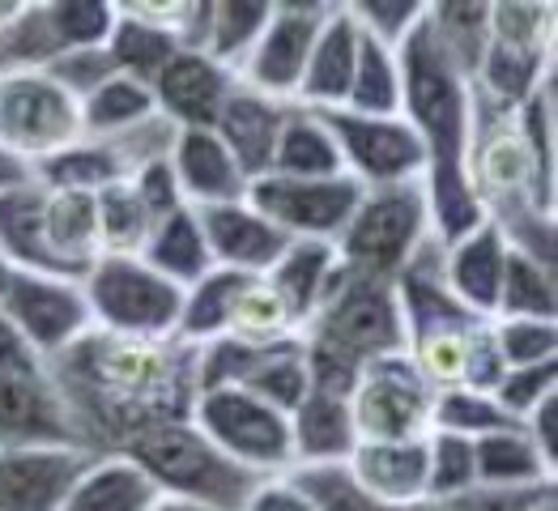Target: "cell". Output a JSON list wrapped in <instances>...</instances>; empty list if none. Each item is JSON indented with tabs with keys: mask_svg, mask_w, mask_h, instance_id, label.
I'll list each match as a JSON object with an SVG mask.
<instances>
[{
	"mask_svg": "<svg viewBox=\"0 0 558 511\" xmlns=\"http://www.w3.org/2000/svg\"><path fill=\"white\" fill-rule=\"evenodd\" d=\"M486 325V320H482ZM444 328V332H426L405 341V358L414 363V372L435 388V392H448V388H465L469 372V354H473V341H477V328Z\"/></svg>",
	"mask_w": 558,
	"mask_h": 511,
	"instance_id": "ab89813d",
	"label": "cell"
},
{
	"mask_svg": "<svg viewBox=\"0 0 558 511\" xmlns=\"http://www.w3.org/2000/svg\"><path fill=\"white\" fill-rule=\"evenodd\" d=\"M60 56L51 39L44 0H22L17 13L0 26V73H39Z\"/></svg>",
	"mask_w": 558,
	"mask_h": 511,
	"instance_id": "b9f144b4",
	"label": "cell"
},
{
	"mask_svg": "<svg viewBox=\"0 0 558 511\" xmlns=\"http://www.w3.org/2000/svg\"><path fill=\"white\" fill-rule=\"evenodd\" d=\"M274 0H184L180 13V47L205 51L214 64L239 77L252 47L269 22Z\"/></svg>",
	"mask_w": 558,
	"mask_h": 511,
	"instance_id": "2e32d148",
	"label": "cell"
},
{
	"mask_svg": "<svg viewBox=\"0 0 558 511\" xmlns=\"http://www.w3.org/2000/svg\"><path fill=\"white\" fill-rule=\"evenodd\" d=\"M129 187L137 192L141 205H145L154 218H167V214H175V209L184 205L180 184H175V171H171L167 158H158V162H149V167L133 171V175H129Z\"/></svg>",
	"mask_w": 558,
	"mask_h": 511,
	"instance_id": "11a10c76",
	"label": "cell"
},
{
	"mask_svg": "<svg viewBox=\"0 0 558 511\" xmlns=\"http://www.w3.org/2000/svg\"><path fill=\"white\" fill-rule=\"evenodd\" d=\"M430 243L426 192L422 184L363 187L345 231L337 234V256L350 273L372 281H397V273Z\"/></svg>",
	"mask_w": 558,
	"mask_h": 511,
	"instance_id": "277c9868",
	"label": "cell"
},
{
	"mask_svg": "<svg viewBox=\"0 0 558 511\" xmlns=\"http://www.w3.org/2000/svg\"><path fill=\"white\" fill-rule=\"evenodd\" d=\"M180 13L184 0H116V26L107 35L111 69L149 86L180 51Z\"/></svg>",
	"mask_w": 558,
	"mask_h": 511,
	"instance_id": "4fadbf2b",
	"label": "cell"
},
{
	"mask_svg": "<svg viewBox=\"0 0 558 511\" xmlns=\"http://www.w3.org/2000/svg\"><path fill=\"white\" fill-rule=\"evenodd\" d=\"M44 239L56 269L64 278H86V269L102 256L98 252V214H94L90 192L44 187Z\"/></svg>",
	"mask_w": 558,
	"mask_h": 511,
	"instance_id": "484cf974",
	"label": "cell"
},
{
	"mask_svg": "<svg viewBox=\"0 0 558 511\" xmlns=\"http://www.w3.org/2000/svg\"><path fill=\"white\" fill-rule=\"evenodd\" d=\"M303 345L320 350L345 367H367L375 358L405 354V325L397 307L392 281H372L359 273H341L320 312L303 328Z\"/></svg>",
	"mask_w": 558,
	"mask_h": 511,
	"instance_id": "3957f363",
	"label": "cell"
},
{
	"mask_svg": "<svg viewBox=\"0 0 558 511\" xmlns=\"http://www.w3.org/2000/svg\"><path fill=\"white\" fill-rule=\"evenodd\" d=\"M294 482L303 486V495L316 503V511H439L435 503H414V508H384L367 499L345 465H312V469H290Z\"/></svg>",
	"mask_w": 558,
	"mask_h": 511,
	"instance_id": "c3c4849f",
	"label": "cell"
},
{
	"mask_svg": "<svg viewBox=\"0 0 558 511\" xmlns=\"http://www.w3.org/2000/svg\"><path fill=\"white\" fill-rule=\"evenodd\" d=\"M141 260H145L158 278L180 285V290L196 285L201 278H209V273H214V256H209V243H205L196 209L180 205L175 214L158 218V227L149 231L145 247H141Z\"/></svg>",
	"mask_w": 558,
	"mask_h": 511,
	"instance_id": "83f0119b",
	"label": "cell"
},
{
	"mask_svg": "<svg viewBox=\"0 0 558 511\" xmlns=\"http://www.w3.org/2000/svg\"><path fill=\"white\" fill-rule=\"evenodd\" d=\"M44 13L60 51L107 47L116 26V0H44Z\"/></svg>",
	"mask_w": 558,
	"mask_h": 511,
	"instance_id": "f6af8a7d",
	"label": "cell"
},
{
	"mask_svg": "<svg viewBox=\"0 0 558 511\" xmlns=\"http://www.w3.org/2000/svg\"><path fill=\"white\" fill-rule=\"evenodd\" d=\"M196 218H201V231L209 243L214 269H227L239 278H265L290 243L260 209L247 205V196L231 200V205L196 209Z\"/></svg>",
	"mask_w": 558,
	"mask_h": 511,
	"instance_id": "e0dca14e",
	"label": "cell"
},
{
	"mask_svg": "<svg viewBox=\"0 0 558 511\" xmlns=\"http://www.w3.org/2000/svg\"><path fill=\"white\" fill-rule=\"evenodd\" d=\"M35 180L44 187H64V192H102V187L120 184L124 180V167L120 158L111 154L107 141H73L69 149L51 154L44 167H35Z\"/></svg>",
	"mask_w": 558,
	"mask_h": 511,
	"instance_id": "8d00e7d4",
	"label": "cell"
},
{
	"mask_svg": "<svg viewBox=\"0 0 558 511\" xmlns=\"http://www.w3.org/2000/svg\"><path fill=\"white\" fill-rule=\"evenodd\" d=\"M239 273H227V269H214L209 278H201L196 285L184 290V312H180V332L175 341H184L192 350L227 337V320H231L234 294L243 290Z\"/></svg>",
	"mask_w": 558,
	"mask_h": 511,
	"instance_id": "d590c367",
	"label": "cell"
},
{
	"mask_svg": "<svg viewBox=\"0 0 558 511\" xmlns=\"http://www.w3.org/2000/svg\"><path fill=\"white\" fill-rule=\"evenodd\" d=\"M234 86L239 77L214 64L205 51L180 47L171 64L149 82V94H154V111L184 133V129H214Z\"/></svg>",
	"mask_w": 558,
	"mask_h": 511,
	"instance_id": "9a60e30c",
	"label": "cell"
},
{
	"mask_svg": "<svg viewBox=\"0 0 558 511\" xmlns=\"http://www.w3.org/2000/svg\"><path fill=\"white\" fill-rule=\"evenodd\" d=\"M328 9H332V0H274L260 39L252 47L247 64L239 69V86L294 102L307 51L325 26Z\"/></svg>",
	"mask_w": 558,
	"mask_h": 511,
	"instance_id": "7c38bea8",
	"label": "cell"
},
{
	"mask_svg": "<svg viewBox=\"0 0 558 511\" xmlns=\"http://www.w3.org/2000/svg\"><path fill=\"white\" fill-rule=\"evenodd\" d=\"M495 405L520 426L537 405H546L550 397H558V363H542V367H512L504 372V379L495 384Z\"/></svg>",
	"mask_w": 558,
	"mask_h": 511,
	"instance_id": "f907efd6",
	"label": "cell"
},
{
	"mask_svg": "<svg viewBox=\"0 0 558 511\" xmlns=\"http://www.w3.org/2000/svg\"><path fill=\"white\" fill-rule=\"evenodd\" d=\"M227 337L243 341V345H256V350H269V345H286V341H299L303 328L290 316V307L278 299V290L265 278H247L243 290L234 294L231 320H227Z\"/></svg>",
	"mask_w": 558,
	"mask_h": 511,
	"instance_id": "1f68e13d",
	"label": "cell"
},
{
	"mask_svg": "<svg viewBox=\"0 0 558 511\" xmlns=\"http://www.w3.org/2000/svg\"><path fill=\"white\" fill-rule=\"evenodd\" d=\"M430 410H435V388L414 372L405 354L359 367V379L350 388V418L359 443L422 439L430 430Z\"/></svg>",
	"mask_w": 558,
	"mask_h": 511,
	"instance_id": "9c48e42d",
	"label": "cell"
},
{
	"mask_svg": "<svg viewBox=\"0 0 558 511\" xmlns=\"http://www.w3.org/2000/svg\"><path fill=\"white\" fill-rule=\"evenodd\" d=\"M94 457L69 443L0 448V511H60Z\"/></svg>",
	"mask_w": 558,
	"mask_h": 511,
	"instance_id": "5bb4252c",
	"label": "cell"
},
{
	"mask_svg": "<svg viewBox=\"0 0 558 511\" xmlns=\"http://www.w3.org/2000/svg\"><path fill=\"white\" fill-rule=\"evenodd\" d=\"M359 435L350 418V397H332V392H307L303 405L290 414V452L294 469L312 465H345L354 452Z\"/></svg>",
	"mask_w": 558,
	"mask_h": 511,
	"instance_id": "d4e9b609",
	"label": "cell"
},
{
	"mask_svg": "<svg viewBox=\"0 0 558 511\" xmlns=\"http://www.w3.org/2000/svg\"><path fill=\"white\" fill-rule=\"evenodd\" d=\"M504 426H515L490 392H473V388H448L435 392V410H430V430H452L461 439H482L495 435Z\"/></svg>",
	"mask_w": 558,
	"mask_h": 511,
	"instance_id": "bcb514c9",
	"label": "cell"
},
{
	"mask_svg": "<svg viewBox=\"0 0 558 511\" xmlns=\"http://www.w3.org/2000/svg\"><path fill=\"white\" fill-rule=\"evenodd\" d=\"M345 265L337 256L332 243H316V239H290L286 252L278 256V265L265 273V281L278 290V299L290 307V316L299 320V328H307V320L320 312L332 285L341 281Z\"/></svg>",
	"mask_w": 558,
	"mask_h": 511,
	"instance_id": "cb8c5ba5",
	"label": "cell"
},
{
	"mask_svg": "<svg viewBox=\"0 0 558 511\" xmlns=\"http://www.w3.org/2000/svg\"><path fill=\"white\" fill-rule=\"evenodd\" d=\"M533 511H558V495H550V499H542Z\"/></svg>",
	"mask_w": 558,
	"mask_h": 511,
	"instance_id": "6125c7cd",
	"label": "cell"
},
{
	"mask_svg": "<svg viewBox=\"0 0 558 511\" xmlns=\"http://www.w3.org/2000/svg\"><path fill=\"white\" fill-rule=\"evenodd\" d=\"M107 145H111V154L120 158L124 180H129L133 171H141V167H149V162H158V158L171 154V145H175V124H167L162 115H149V120H141L137 129L111 137Z\"/></svg>",
	"mask_w": 558,
	"mask_h": 511,
	"instance_id": "816d5d0a",
	"label": "cell"
},
{
	"mask_svg": "<svg viewBox=\"0 0 558 511\" xmlns=\"http://www.w3.org/2000/svg\"><path fill=\"white\" fill-rule=\"evenodd\" d=\"M47 77L56 82V86H64V90L73 94L77 102L86 98L90 90H98L107 77H116V69H111V56H107V47H82V51H60L51 64L44 69Z\"/></svg>",
	"mask_w": 558,
	"mask_h": 511,
	"instance_id": "f5cc1de1",
	"label": "cell"
},
{
	"mask_svg": "<svg viewBox=\"0 0 558 511\" xmlns=\"http://www.w3.org/2000/svg\"><path fill=\"white\" fill-rule=\"evenodd\" d=\"M82 448L64 401L47 375H0V448Z\"/></svg>",
	"mask_w": 558,
	"mask_h": 511,
	"instance_id": "d6986e66",
	"label": "cell"
},
{
	"mask_svg": "<svg viewBox=\"0 0 558 511\" xmlns=\"http://www.w3.org/2000/svg\"><path fill=\"white\" fill-rule=\"evenodd\" d=\"M239 388H247L252 397H260L265 405H274L278 414L290 418L303 405V397L312 392V372H307L303 337L299 341H286V345H274Z\"/></svg>",
	"mask_w": 558,
	"mask_h": 511,
	"instance_id": "f35d334b",
	"label": "cell"
},
{
	"mask_svg": "<svg viewBox=\"0 0 558 511\" xmlns=\"http://www.w3.org/2000/svg\"><path fill=\"white\" fill-rule=\"evenodd\" d=\"M473 465H477V486H504V490L558 486V469L533 448L524 426H504L495 435L473 439Z\"/></svg>",
	"mask_w": 558,
	"mask_h": 511,
	"instance_id": "f546056e",
	"label": "cell"
},
{
	"mask_svg": "<svg viewBox=\"0 0 558 511\" xmlns=\"http://www.w3.org/2000/svg\"><path fill=\"white\" fill-rule=\"evenodd\" d=\"M508 234L495 222H482L465 239L439 247V265L448 294L457 299V307L469 312L473 320H495L499 312V290H504V269H508Z\"/></svg>",
	"mask_w": 558,
	"mask_h": 511,
	"instance_id": "ac0fdd59",
	"label": "cell"
},
{
	"mask_svg": "<svg viewBox=\"0 0 558 511\" xmlns=\"http://www.w3.org/2000/svg\"><path fill=\"white\" fill-rule=\"evenodd\" d=\"M426 4L430 0H345L359 35L388 47V51H397L418 31L422 17H426Z\"/></svg>",
	"mask_w": 558,
	"mask_h": 511,
	"instance_id": "7dc6e473",
	"label": "cell"
},
{
	"mask_svg": "<svg viewBox=\"0 0 558 511\" xmlns=\"http://www.w3.org/2000/svg\"><path fill=\"white\" fill-rule=\"evenodd\" d=\"M94 214H98V252L102 256H141L149 231L158 227V218L141 205L129 180L94 192Z\"/></svg>",
	"mask_w": 558,
	"mask_h": 511,
	"instance_id": "e575fe53",
	"label": "cell"
},
{
	"mask_svg": "<svg viewBox=\"0 0 558 511\" xmlns=\"http://www.w3.org/2000/svg\"><path fill=\"white\" fill-rule=\"evenodd\" d=\"M0 256L13 273H51L64 278L47 252L44 239V184H26L0 192Z\"/></svg>",
	"mask_w": 558,
	"mask_h": 511,
	"instance_id": "4316f807",
	"label": "cell"
},
{
	"mask_svg": "<svg viewBox=\"0 0 558 511\" xmlns=\"http://www.w3.org/2000/svg\"><path fill=\"white\" fill-rule=\"evenodd\" d=\"M359 26L350 17L345 4H332L316 35V44L307 51L299 90H294V107L303 111H341L345 94H350V77H354V60H359Z\"/></svg>",
	"mask_w": 558,
	"mask_h": 511,
	"instance_id": "44dd1931",
	"label": "cell"
},
{
	"mask_svg": "<svg viewBox=\"0 0 558 511\" xmlns=\"http://www.w3.org/2000/svg\"><path fill=\"white\" fill-rule=\"evenodd\" d=\"M9 273H13V269H9V265H4V256H0V290L9 285Z\"/></svg>",
	"mask_w": 558,
	"mask_h": 511,
	"instance_id": "be15d7a7",
	"label": "cell"
},
{
	"mask_svg": "<svg viewBox=\"0 0 558 511\" xmlns=\"http://www.w3.org/2000/svg\"><path fill=\"white\" fill-rule=\"evenodd\" d=\"M175 184L187 209H209V205H231L247 196V175L239 171L231 149L218 141L214 129H175V145L167 154Z\"/></svg>",
	"mask_w": 558,
	"mask_h": 511,
	"instance_id": "ffe728a7",
	"label": "cell"
},
{
	"mask_svg": "<svg viewBox=\"0 0 558 511\" xmlns=\"http://www.w3.org/2000/svg\"><path fill=\"white\" fill-rule=\"evenodd\" d=\"M154 499L158 490L149 486V477L129 457L107 452L82 469V477L64 495L60 511H149Z\"/></svg>",
	"mask_w": 558,
	"mask_h": 511,
	"instance_id": "f1b7e54d",
	"label": "cell"
},
{
	"mask_svg": "<svg viewBox=\"0 0 558 511\" xmlns=\"http://www.w3.org/2000/svg\"><path fill=\"white\" fill-rule=\"evenodd\" d=\"M345 473L354 486L384 508H414L426 503V435L422 439H384L354 443Z\"/></svg>",
	"mask_w": 558,
	"mask_h": 511,
	"instance_id": "7402d4cb",
	"label": "cell"
},
{
	"mask_svg": "<svg viewBox=\"0 0 558 511\" xmlns=\"http://www.w3.org/2000/svg\"><path fill=\"white\" fill-rule=\"evenodd\" d=\"M555 4H537V0H486L490 44L555 51Z\"/></svg>",
	"mask_w": 558,
	"mask_h": 511,
	"instance_id": "7bdbcfd3",
	"label": "cell"
},
{
	"mask_svg": "<svg viewBox=\"0 0 558 511\" xmlns=\"http://www.w3.org/2000/svg\"><path fill=\"white\" fill-rule=\"evenodd\" d=\"M73 430L90 457L120 452L133 435L187 422L196 405V350L184 341H145L90 328L73 350L47 363Z\"/></svg>",
	"mask_w": 558,
	"mask_h": 511,
	"instance_id": "6da1fadb",
	"label": "cell"
},
{
	"mask_svg": "<svg viewBox=\"0 0 558 511\" xmlns=\"http://www.w3.org/2000/svg\"><path fill=\"white\" fill-rule=\"evenodd\" d=\"M477 486L473 439L452 430H426V503H448Z\"/></svg>",
	"mask_w": 558,
	"mask_h": 511,
	"instance_id": "ee69618b",
	"label": "cell"
},
{
	"mask_svg": "<svg viewBox=\"0 0 558 511\" xmlns=\"http://www.w3.org/2000/svg\"><path fill=\"white\" fill-rule=\"evenodd\" d=\"M17 4H22V0H0V26H4V22L17 13Z\"/></svg>",
	"mask_w": 558,
	"mask_h": 511,
	"instance_id": "94428289",
	"label": "cell"
},
{
	"mask_svg": "<svg viewBox=\"0 0 558 511\" xmlns=\"http://www.w3.org/2000/svg\"><path fill=\"white\" fill-rule=\"evenodd\" d=\"M120 457H129L133 465L149 477V486L167 499H187L209 511H239L243 499L252 495V486L260 477H252L247 469L227 461L196 426L187 422H162L133 435Z\"/></svg>",
	"mask_w": 558,
	"mask_h": 511,
	"instance_id": "7a4b0ae2",
	"label": "cell"
},
{
	"mask_svg": "<svg viewBox=\"0 0 558 511\" xmlns=\"http://www.w3.org/2000/svg\"><path fill=\"white\" fill-rule=\"evenodd\" d=\"M158 115L154 111V94L133 77H107L98 90L82 98V137L90 141H111L129 129H137L141 120Z\"/></svg>",
	"mask_w": 558,
	"mask_h": 511,
	"instance_id": "d6a6232c",
	"label": "cell"
},
{
	"mask_svg": "<svg viewBox=\"0 0 558 511\" xmlns=\"http://www.w3.org/2000/svg\"><path fill=\"white\" fill-rule=\"evenodd\" d=\"M149 511H209V508H201V503H187V499H167V495H158Z\"/></svg>",
	"mask_w": 558,
	"mask_h": 511,
	"instance_id": "91938a15",
	"label": "cell"
},
{
	"mask_svg": "<svg viewBox=\"0 0 558 511\" xmlns=\"http://www.w3.org/2000/svg\"><path fill=\"white\" fill-rule=\"evenodd\" d=\"M426 26L439 39V47L473 77L482 51L490 44L486 0H439V4H426Z\"/></svg>",
	"mask_w": 558,
	"mask_h": 511,
	"instance_id": "60d3db41",
	"label": "cell"
},
{
	"mask_svg": "<svg viewBox=\"0 0 558 511\" xmlns=\"http://www.w3.org/2000/svg\"><path fill=\"white\" fill-rule=\"evenodd\" d=\"M332 133L341 154V171L359 187H397L422 184L426 175V149L410 129L405 115H354V111H316Z\"/></svg>",
	"mask_w": 558,
	"mask_h": 511,
	"instance_id": "ba28073f",
	"label": "cell"
},
{
	"mask_svg": "<svg viewBox=\"0 0 558 511\" xmlns=\"http://www.w3.org/2000/svg\"><path fill=\"white\" fill-rule=\"evenodd\" d=\"M239 511H316V503L303 495L294 473H278V477H260Z\"/></svg>",
	"mask_w": 558,
	"mask_h": 511,
	"instance_id": "9f6ffc18",
	"label": "cell"
},
{
	"mask_svg": "<svg viewBox=\"0 0 558 511\" xmlns=\"http://www.w3.org/2000/svg\"><path fill=\"white\" fill-rule=\"evenodd\" d=\"M558 320V281L555 269L533 260L529 252L512 247L508 269H504V290H499V312L495 320Z\"/></svg>",
	"mask_w": 558,
	"mask_h": 511,
	"instance_id": "836d02e7",
	"label": "cell"
},
{
	"mask_svg": "<svg viewBox=\"0 0 558 511\" xmlns=\"http://www.w3.org/2000/svg\"><path fill=\"white\" fill-rule=\"evenodd\" d=\"M269 175H281V180H337V175H345L332 133L316 111L290 107L278 149H274V162H269Z\"/></svg>",
	"mask_w": 558,
	"mask_h": 511,
	"instance_id": "4dcf8cb0",
	"label": "cell"
},
{
	"mask_svg": "<svg viewBox=\"0 0 558 511\" xmlns=\"http://www.w3.org/2000/svg\"><path fill=\"white\" fill-rule=\"evenodd\" d=\"M192 426L252 477H278L294 469L290 418L252 397L247 388H205L196 392Z\"/></svg>",
	"mask_w": 558,
	"mask_h": 511,
	"instance_id": "8992f818",
	"label": "cell"
},
{
	"mask_svg": "<svg viewBox=\"0 0 558 511\" xmlns=\"http://www.w3.org/2000/svg\"><path fill=\"white\" fill-rule=\"evenodd\" d=\"M82 294L102 332L145 341H171L180 332L184 290L158 278L141 256H98L82 278Z\"/></svg>",
	"mask_w": 558,
	"mask_h": 511,
	"instance_id": "5b68a950",
	"label": "cell"
},
{
	"mask_svg": "<svg viewBox=\"0 0 558 511\" xmlns=\"http://www.w3.org/2000/svg\"><path fill=\"white\" fill-rule=\"evenodd\" d=\"M490 341L504 367H542L558 363V320H490Z\"/></svg>",
	"mask_w": 558,
	"mask_h": 511,
	"instance_id": "681fc988",
	"label": "cell"
},
{
	"mask_svg": "<svg viewBox=\"0 0 558 511\" xmlns=\"http://www.w3.org/2000/svg\"><path fill=\"white\" fill-rule=\"evenodd\" d=\"M341 111H354V115H401V64H397V51L363 39L359 44V60H354V77H350V94H345V107Z\"/></svg>",
	"mask_w": 558,
	"mask_h": 511,
	"instance_id": "74e56055",
	"label": "cell"
},
{
	"mask_svg": "<svg viewBox=\"0 0 558 511\" xmlns=\"http://www.w3.org/2000/svg\"><path fill=\"white\" fill-rule=\"evenodd\" d=\"M558 495V486H524V490H504V486H469L465 495L435 503L439 511H533L542 499Z\"/></svg>",
	"mask_w": 558,
	"mask_h": 511,
	"instance_id": "db71d44e",
	"label": "cell"
},
{
	"mask_svg": "<svg viewBox=\"0 0 558 511\" xmlns=\"http://www.w3.org/2000/svg\"><path fill=\"white\" fill-rule=\"evenodd\" d=\"M82 141V102L39 73H0V149L31 175L51 154Z\"/></svg>",
	"mask_w": 558,
	"mask_h": 511,
	"instance_id": "52a82bcc",
	"label": "cell"
},
{
	"mask_svg": "<svg viewBox=\"0 0 558 511\" xmlns=\"http://www.w3.org/2000/svg\"><path fill=\"white\" fill-rule=\"evenodd\" d=\"M294 102H281V98H269L260 90H247V86H234L214 133L218 141L231 149V158L239 162V171L252 180L269 175V162H274V149H278L281 124L290 115Z\"/></svg>",
	"mask_w": 558,
	"mask_h": 511,
	"instance_id": "603a6c76",
	"label": "cell"
},
{
	"mask_svg": "<svg viewBox=\"0 0 558 511\" xmlns=\"http://www.w3.org/2000/svg\"><path fill=\"white\" fill-rule=\"evenodd\" d=\"M26 180H35L17 158H9L4 149H0V192H9V187H17V184H26Z\"/></svg>",
	"mask_w": 558,
	"mask_h": 511,
	"instance_id": "680465c9",
	"label": "cell"
},
{
	"mask_svg": "<svg viewBox=\"0 0 558 511\" xmlns=\"http://www.w3.org/2000/svg\"><path fill=\"white\" fill-rule=\"evenodd\" d=\"M359 196H363V187L350 175H337V180L260 175L247 184V205L260 209L286 239H316V243H337Z\"/></svg>",
	"mask_w": 558,
	"mask_h": 511,
	"instance_id": "8fae6325",
	"label": "cell"
},
{
	"mask_svg": "<svg viewBox=\"0 0 558 511\" xmlns=\"http://www.w3.org/2000/svg\"><path fill=\"white\" fill-rule=\"evenodd\" d=\"M0 375H47V367L35 358V350L22 341V332L9 325L0 312Z\"/></svg>",
	"mask_w": 558,
	"mask_h": 511,
	"instance_id": "6f0895ef",
	"label": "cell"
},
{
	"mask_svg": "<svg viewBox=\"0 0 558 511\" xmlns=\"http://www.w3.org/2000/svg\"><path fill=\"white\" fill-rule=\"evenodd\" d=\"M0 312L22 332L39 363H56L94 328L82 281L51 278V273H9L0 290Z\"/></svg>",
	"mask_w": 558,
	"mask_h": 511,
	"instance_id": "30bf717a",
	"label": "cell"
}]
</instances>
